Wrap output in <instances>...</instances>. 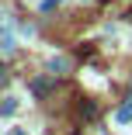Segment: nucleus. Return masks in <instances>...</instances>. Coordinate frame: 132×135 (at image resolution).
Wrapping results in <instances>:
<instances>
[{"label":"nucleus","instance_id":"nucleus-1","mask_svg":"<svg viewBox=\"0 0 132 135\" xmlns=\"http://www.w3.org/2000/svg\"><path fill=\"white\" fill-rule=\"evenodd\" d=\"M118 121H132V100H129L122 111H118Z\"/></svg>","mask_w":132,"mask_h":135},{"label":"nucleus","instance_id":"nucleus-2","mask_svg":"<svg viewBox=\"0 0 132 135\" xmlns=\"http://www.w3.org/2000/svg\"><path fill=\"white\" fill-rule=\"evenodd\" d=\"M49 69H66V59H49Z\"/></svg>","mask_w":132,"mask_h":135},{"label":"nucleus","instance_id":"nucleus-3","mask_svg":"<svg viewBox=\"0 0 132 135\" xmlns=\"http://www.w3.org/2000/svg\"><path fill=\"white\" fill-rule=\"evenodd\" d=\"M0 83H4V69H0Z\"/></svg>","mask_w":132,"mask_h":135},{"label":"nucleus","instance_id":"nucleus-4","mask_svg":"<svg viewBox=\"0 0 132 135\" xmlns=\"http://www.w3.org/2000/svg\"><path fill=\"white\" fill-rule=\"evenodd\" d=\"M14 135H24V132H14Z\"/></svg>","mask_w":132,"mask_h":135}]
</instances>
